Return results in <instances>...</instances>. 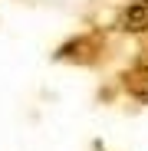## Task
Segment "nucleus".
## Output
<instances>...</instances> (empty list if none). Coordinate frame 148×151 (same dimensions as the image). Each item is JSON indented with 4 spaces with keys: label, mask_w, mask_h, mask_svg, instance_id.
<instances>
[{
    "label": "nucleus",
    "mask_w": 148,
    "mask_h": 151,
    "mask_svg": "<svg viewBox=\"0 0 148 151\" xmlns=\"http://www.w3.org/2000/svg\"><path fill=\"white\" fill-rule=\"evenodd\" d=\"M122 27L138 33V30H148V0H132L125 17H122Z\"/></svg>",
    "instance_id": "1"
}]
</instances>
